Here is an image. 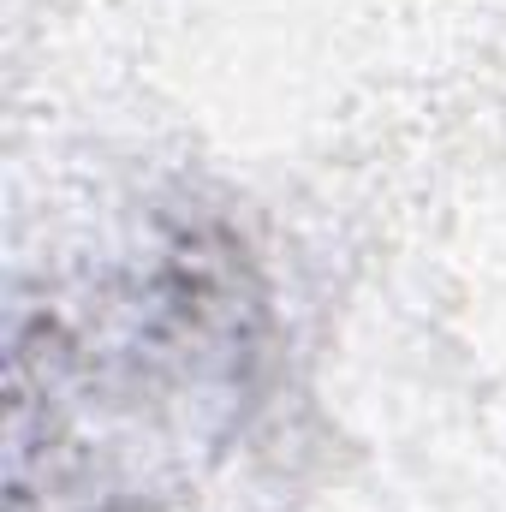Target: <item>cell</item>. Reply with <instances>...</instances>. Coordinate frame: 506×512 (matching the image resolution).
<instances>
[{
    "label": "cell",
    "instance_id": "cell-1",
    "mask_svg": "<svg viewBox=\"0 0 506 512\" xmlns=\"http://www.w3.org/2000/svg\"><path fill=\"white\" fill-rule=\"evenodd\" d=\"M274 346L251 245L155 209L114 251L18 286L6 340V507L161 512L245 435Z\"/></svg>",
    "mask_w": 506,
    "mask_h": 512
}]
</instances>
